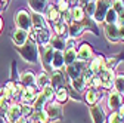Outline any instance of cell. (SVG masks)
Here are the masks:
<instances>
[{
    "mask_svg": "<svg viewBox=\"0 0 124 123\" xmlns=\"http://www.w3.org/2000/svg\"><path fill=\"white\" fill-rule=\"evenodd\" d=\"M16 52H19V55L22 56L24 61H27L28 64H39L40 62V53H39V44L33 40H27L25 44L22 46H16Z\"/></svg>",
    "mask_w": 124,
    "mask_h": 123,
    "instance_id": "6da1fadb",
    "label": "cell"
},
{
    "mask_svg": "<svg viewBox=\"0 0 124 123\" xmlns=\"http://www.w3.org/2000/svg\"><path fill=\"white\" fill-rule=\"evenodd\" d=\"M53 46L49 43H46V44H41L39 46V53H40V64L43 65L44 71H53L52 68V58H53Z\"/></svg>",
    "mask_w": 124,
    "mask_h": 123,
    "instance_id": "7a4b0ae2",
    "label": "cell"
},
{
    "mask_svg": "<svg viewBox=\"0 0 124 123\" xmlns=\"http://www.w3.org/2000/svg\"><path fill=\"white\" fill-rule=\"evenodd\" d=\"M87 64H89V62H83V61H78V59H77L75 62L65 65L64 73H65V76H67L70 80H74V79L80 77V76L83 74V71L87 68Z\"/></svg>",
    "mask_w": 124,
    "mask_h": 123,
    "instance_id": "3957f363",
    "label": "cell"
},
{
    "mask_svg": "<svg viewBox=\"0 0 124 123\" xmlns=\"http://www.w3.org/2000/svg\"><path fill=\"white\" fill-rule=\"evenodd\" d=\"M15 25L16 28H21L24 31H31L33 30V24H31V17H30V12L21 9V10H16L15 13Z\"/></svg>",
    "mask_w": 124,
    "mask_h": 123,
    "instance_id": "277c9868",
    "label": "cell"
},
{
    "mask_svg": "<svg viewBox=\"0 0 124 123\" xmlns=\"http://www.w3.org/2000/svg\"><path fill=\"white\" fill-rule=\"evenodd\" d=\"M111 2L112 0H96V9H95V15H93L95 22H98V24L103 22L108 9L111 8Z\"/></svg>",
    "mask_w": 124,
    "mask_h": 123,
    "instance_id": "5b68a950",
    "label": "cell"
},
{
    "mask_svg": "<svg viewBox=\"0 0 124 123\" xmlns=\"http://www.w3.org/2000/svg\"><path fill=\"white\" fill-rule=\"evenodd\" d=\"M44 110H46V113H47V116H49V123L50 122H58V120L62 119V105L59 102H56L55 99L46 104Z\"/></svg>",
    "mask_w": 124,
    "mask_h": 123,
    "instance_id": "8992f818",
    "label": "cell"
},
{
    "mask_svg": "<svg viewBox=\"0 0 124 123\" xmlns=\"http://www.w3.org/2000/svg\"><path fill=\"white\" fill-rule=\"evenodd\" d=\"M37 95H39V88L36 85H33V86H24V90H22V95H21L19 102L21 104H30V105H33V102L36 101Z\"/></svg>",
    "mask_w": 124,
    "mask_h": 123,
    "instance_id": "52a82bcc",
    "label": "cell"
},
{
    "mask_svg": "<svg viewBox=\"0 0 124 123\" xmlns=\"http://www.w3.org/2000/svg\"><path fill=\"white\" fill-rule=\"evenodd\" d=\"M89 70H90L93 74H96V76H99L101 73H103V71L106 70V65H105V56H102V55L93 56V58L89 61Z\"/></svg>",
    "mask_w": 124,
    "mask_h": 123,
    "instance_id": "ba28073f",
    "label": "cell"
},
{
    "mask_svg": "<svg viewBox=\"0 0 124 123\" xmlns=\"http://www.w3.org/2000/svg\"><path fill=\"white\" fill-rule=\"evenodd\" d=\"M101 77V88L105 90H111L114 88V79H115V73L114 70H105L103 73L99 74Z\"/></svg>",
    "mask_w": 124,
    "mask_h": 123,
    "instance_id": "9c48e42d",
    "label": "cell"
},
{
    "mask_svg": "<svg viewBox=\"0 0 124 123\" xmlns=\"http://www.w3.org/2000/svg\"><path fill=\"white\" fill-rule=\"evenodd\" d=\"M77 49V59L83 61V62H89V61L93 58V48L89 43H81L80 48H75Z\"/></svg>",
    "mask_w": 124,
    "mask_h": 123,
    "instance_id": "30bf717a",
    "label": "cell"
},
{
    "mask_svg": "<svg viewBox=\"0 0 124 123\" xmlns=\"http://www.w3.org/2000/svg\"><path fill=\"white\" fill-rule=\"evenodd\" d=\"M21 117V104L18 102H12L9 105V108L5 114V120L6 123H15L18 119Z\"/></svg>",
    "mask_w": 124,
    "mask_h": 123,
    "instance_id": "8fae6325",
    "label": "cell"
},
{
    "mask_svg": "<svg viewBox=\"0 0 124 123\" xmlns=\"http://www.w3.org/2000/svg\"><path fill=\"white\" fill-rule=\"evenodd\" d=\"M106 102H108V108H109L111 111H117L120 108V105L123 104V97L118 94L115 89H111L109 94H108Z\"/></svg>",
    "mask_w": 124,
    "mask_h": 123,
    "instance_id": "7c38bea8",
    "label": "cell"
},
{
    "mask_svg": "<svg viewBox=\"0 0 124 123\" xmlns=\"http://www.w3.org/2000/svg\"><path fill=\"white\" fill-rule=\"evenodd\" d=\"M67 76L62 70H53L52 71V77H50V85L58 89V88H67Z\"/></svg>",
    "mask_w": 124,
    "mask_h": 123,
    "instance_id": "4fadbf2b",
    "label": "cell"
},
{
    "mask_svg": "<svg viewBox=\"0 0 124 123\" xmlns=\"http://www.w3.org/2000/svg\"><path fill=\"white\" fill-rule=\"evenodd\" d=\"M31 17V24H33V30H40V28H49V24H47V19L43 13H37V12H31L30 13Z\"/></svg>",
    "mask_w": 124,
    "mask_h": 123,
    "instance_id": "5bb4252c",
    "label": "cell"
},
{
    "mask_svg": "<svg viewBox=\"0 0 124 123\" xmlns=\"http://www.w3.org/2000/svg\"><path fill=\"white\" fill-rule=\"evenodd\" d=\"M90 116L93 119V123H105V120H106L105 110L102 108L99 104L90 105Z\"/></svg>",
    "mask_w": 124,
    "mask_h": 123,
    "instance_id": "9a60e30c",
    "label": "cell"
},
{
    "mask_svg": "<svg viewBox=\"0 0 124 123\" xmlns=\"http://www.w3.org/2000/svg\"><path fill=\"white\" fill-rule=\"evenodd\" d=\"M103 31H105V36H106V39L109 40V42H112V43L120 42L118 24H105L103 25Z\"/></svg>",
    "mask_w": 124,
    "mask_h": 123,
    "instance_id": "2e32d148",
    "label": "cell"
},
{
    "mask_svg": "<svg viewBox=\"0 0 124 123\" xmlns=\"http://www.w3.org/2000/svg\"><path fill=\"white\" fill-rule=\"evenodd\" d=\"M34 31V36H36V43L39 46L41 44H46L50 42V30L49 28H40V30H33Z\"/></svg>",
    "mask_w": 124,
    "mask_h": 123,
    "instance_id": "e0dca14e",
    "label": "cell"
},
{
    "mask_svg": "<svg viewBox=\"0 0 124 123\" xmlns=\"http://www.w3.org/2000/svg\"><path fill=\"white\" fill-rule=\"evenodd\" d=\"M101 97H102V95H101L99 89L89 88V89L86 90V94H84V101H86L89 105H95V104H98V102H99Z\"/></svg>",
    "mask_w": 124,
    "mask_h": 123,
    "instance_id": "ac0fdd59",
    "label": "cell"
},
{
    "mask_svg": "<svg viewBox=\"0 0 124 123\" xmlns=\"http://www.w3.org/2000/svg\"><path fill=\"white\" fill-rule=\"evenodd\" d=\"M28 40V31H24L21 28H16L15 31L12 33V42L15 46H22L25 44Z\"/></svg>",
    "mask_w": 124,
    "mask_h": 123,
    "instance_id": "d6986e66",
    "label": "cell"
},
{
    "mask_svg": "<svg viewBox=\"0 0 124 123\" xmlns=\"http://www.w3.org/2000/svg\"><path fill=\"white\" fill-rule=\"evenodd\" d=\"M84 24H81V22H71V24H68V36L70 37H74V39H78L80 36H81V33L84 31Z\"/></svg>",
    "mask_w": 124,
    "mask_h": 123,
    "instance_id": "ffe728a7",
    "label": "cell"
},
{
    "mask_svg": "<svg viewBox=\"0 0 124 123\" xmlns=\"http://www.w3.org/2000/svg\"><path fill=\"white\" fill-rule=\"evenodd\" d=\"M19 83L22 86H33V85H36V74L31 70H25L24 73L19 74Z\"/></svg>",
    "mask_w": 124,
    "mask_h": 123,
    "instance_id": "44dd1931",
    "label": "cell"
},
{
    "mask_svg": "<svg viewBox=\"0 0 124 123\" xmlns=\"http://www.w3.org/2000/svg\"><path fill=\"white\" fill-rule=\"evenodd\" d=\"M28 6L31 8L33 12L43 13L46 10V8L49 6V0H28Z\"/></svg>",
    "mask_w": 124,
    "mask_h": 123,
    "instance_id": "7402d4cb",
    "label": "cell"
},
{
    "mask_svg": "<svg viewBox=\"0 0 124 123\" xmlns=\"http://www.w3.org/2000/svg\"><path fill=\"white\" fill-rule=\"evenodd\" d=\"M65 67L64 62V51H55L52 58V68L53 70H62Z\"/></svg>",
    "mask_w": 124,
    "mask_h": 123,
    "instance_id": "603a6c76",
    "label": "cell"
},
{
    "mask_svg": "<svg viewBox=\"0 0 124 123\" xmlns=\"http://www.w3.org/2000/svg\"><path fill=\"white\" fill-rule=\"evenodd\" d=\"M46 19L47 21H50V22H56V21H61V12L58 10V8L56 6H53V5H49L47 8H46Z\"/></svg>",
    "mask_w": 124,
    "mask_h": 123,
    "instance_id": "cb8c5ba5",
    "label": "cell"
},
{
    "mask_svg": "<svg viewBox=\"0 0 124 123\" xmlns=\"http://www.w3.org/2000/svg\"><path fill=\"white\" fill-rule=\"evenodd\" d=\"M30 120H31V123H49V116H47V113H46V110L43 108V110L34 111L33 114H31Z\"/></svg>",
    "mask_w": 124,
    "mask_h": 123,
    "instance_id": "d4e9b609",
    "label": "cell"
},
{
    "mask_svg": "<svg viewBox=\"0 0 124 123\" xmlns=\"http://www.w3.org/2000/svg\"><path fill=\"white\" fill-rule=\"evenodd\" d=\"M47 85H50V77H49V74L46 71H41L40 74L36 76V86L39 89H43L44 86H47Z\"/></svg>",
    "mask_w": 124,
    "mask_h": 123,
    "instance_id": "484cf974",
    "label": "cell"
},
{
    "mask_svg": "<svg viewBox=\"0 0 124 123\" xmlns=\"http://www.w3.org/2000/svg\"><path fill=\"white\" fill-rule=\"evenodd\" d=\"M70 94H68V88H58L55 89V101L59 104H64L67 102Z\"/></svg>",
    "mask_w": 124,
    "mask_h": 123,
    "instance_id": "4316f807",
    "label": "cell"
},
{
    "mask_svg": "<svg viewBox=\"0 0 124 123\" xmlns=\"http://www.w3.org/2000/svg\"><path fill=\"white\" fill-rule=\"evenodd\" d=\"M50 44L53 46L55 51H65V37L62 36H52Z\"/></svg>",
    "mask_w": 124,
    "mask_h": 123,
    "instance_id": "83f0119b",
    "label": "cell"
},
{
    "mask_svg": "<svg viewBox=\"0 0 124 123\" xmlns=\"http://www.w3.org/2000/svg\"><path fill=\"white\" fill-rule=\"evenodd\" d=\"M71 17H72V21L74 22H81L83 18H84V9H83V6H78V5L72 6V9H71Z\"/></svg>",
    "mask_w": 124,
    "mask_h": 123,
    "instance_id": "f1b7e54d",
    "label": "cell"
},
{
    "mask_svg": "<svg viewBox=\"0 0 124 123\" xmlns=\"http://www.w3.org/2000/svg\"><path fill=\"white\" fill-rule=\"evenodd\" d=\"M77 61V49L75 48H71V49H65L64 51V62L65 65L68 64H72Z\"/></svg>",
    "mask_w": 124,
    "mask_h": 123,
    "instance_id": "f546056e",
    "label": "cell"
},
{
    "mask_svg": "<svg viewBox=\"0 0 124 123\" xmlns=\"http://www.w3.org/2000/svg\"><path fill=\"white\" fill-rule=\"evenodd\" d=\"M114 89L121 97H124V74H115L114 79Z\"/></svg>",
    "mask_w": 124,
    "mask_h": 123,
    "instance_id": "4dcf8cb0",
    "label": "cell"
},
{
    "mask_svg": "<svg viewBox=\"0 0 124 123\" xmlns=\"http://www.w3.org/2000/svg\"><path fill=\"white\" fill-rule=\"evenodd\" d=\"M53 31H55L56 36L65 37V34L68 33V25L64 24L62 21H56V22H53Z\"/></svg>",
    "mask_w": 124,
    "mask_h": 123,
    "instance_id": "1f68e13d",
    "label": "cell"
},
{
    "mask_svg": "<svg viewBox=\"0 0 124 123\" xmlns=\"http://www.w3.org/2000/svg\"><path fill=\"white\" fill-rule=\"evenodd\" d=\"M46 104H47V99L44 98V95L41 94V92H39V95H37L36 101L33 102V108H34V111H37V110H43L44 107H46Z\"/></svg>",
    "mask_w": 124,
    "mask_h": 123,
    "instance_id": "d6a6232c",
    "label": "cell"
},
{
    "mask_svg": "<svg viewBox=\"0 0 124 123\" xmlns=\"http://www.w3.org/2000/svg\"><path fill=\"white\" fill-rule=\"evenodd\" d=\"M70 83H71V88L74 89V90H77V92H81L87 85H86V82H84V79H83V76H80V77H77V79H74V80H70Z\"/></svg>",
    "mask_w": 124,
    "mask_h": 123,
    "instance_id": "836d02e7",
    "label": "cell"
},
{
    "mask_svg": "<svg viewBox=\"0 0 124 123\" xmlns=\"http://www.w3.org/2000/svg\"><path fill=\"white\" fill-rule=\"evenodd\" d=\"M117 19H118V13L112 8H109V9H108V12H106V15H105L103 22L105 24H117Z\"/></svg>",
    "mask_w": 124,
    "mask_h": 123,
    "instance_id": "e575fe53",
    "label": "cell"
},
{
    "mask_svg": "<svg viewBox=\"0 0 124 123\" xmlns=\"http://www.w3.org/2000/svg\"><path fill=\"white\" fill-rule=\"evenodd\" d=\"M41 94L44 95L46 99H47V102H50V101L55 99V88L52 85H47V86H44L41 89Z\"/></svg>",
    "mask_w": 124,
    "mask_h": 123,
    "instance_id": "d590c367",
    "label": "cell"
},
{
    "mask_svg": "<svg viewBox=\"0 0 124 123\" xmlns=\"http://www.w3.org/2000/svg\"><path fill=\"white\" fill-rule=\"evenodd\" d=\"M33 113H34L33 105H30V104H21V116H22V117L30 119Z\"/></svg>",
    "mask_w": 124,
    "mask_h": 123,
    "instance_id": "8d00e7d4",
    "label": "cell"
},
{
    "mask_svg": "<svg viewBox=\"0 0 124 123\" xmlns=\"http://www.w3.org/2000/svg\"><path fill=\"white\" fill-rule=\"evenodd\" d=\"M108 123H124V117L120 116L118 111H111V114L106 117Z\"/></svg>",
    "mask_w": 124,
    "mask_h": 123,
    "instance_id": "74e56055",
    "label": "cell"
},
{
    "mask_svg": "<svg viewBox=\"0 0 124 123\" xmlns=\"http://www.w3.org/2000/svg\"><path fill=\"white\" fill-rule=\"evenodd\" d=\"M83 9H84V13H87L90 18H93V15H95V9H96V2H87L83 6Z\"/></svg>",
    "mask_w": 124,
    "mask_h": 123,
    "instance_id": "f35d334b",
    "label": "cell"
},
{
    "mask_svg": "<svg viewBox=\"0 0 124 123\" xmlns=\"http://www.w3.org/2000/svg\"><path fill=\"white\" fill-rule=\"evenodd\" d=\"M118 64V59L115 56H109V58H105V65H106V70H115Z\"/></svg>",
    "mask_w": 124,
    "mask_h": 123,
    "instance_id": "ab89813d",
    "label": "cell"
},
{
    "mask_svg": "<svg viewBox=\"0 0 124 123\" xmlns=\"http://www.w3.org/2000/svg\"><path fill=\"white\" fill-rule=\"evenodd\" d=\"M111 8H112L117 13L123 12V10H124V0H112V2H111Z\"/></svg>",
    "mask_w": 124,
    "mask_h": 123,
    "instance_id": "60d3db41",
    "label": "cell"
},
{
    "mask_svg": "<svg viewBox=\"0 0 124 123\" xmlns=\"http://www.w3.org/2000/svg\"><path fill=\"white\" fill-rule=\"evenodd\" d=\"M61 21L64 22V24H71L72 22V17H71V9H67L65 12H62V15H61Z\"/></svg>",
    "mask_w": 124,
    "mask_h": 123,
    "instance_id": "b9f144b4",
    "label": "cell"
},
{
    "mask_svg": "<svg viewBox=\"0 0 124 123\" xmlns=\"http://www.w3.org/2000/svg\"><path fill=\"white\" fill-rule=\"evenodd\" d=\"M89 86L90 88H95V89H101V77H99V76H96V74L93 76L90 83H89Z\"/></svg>",
    "mask_w": 124,
    "mask_h": 123,
    "instance_id": "7bdbcfd3",
    "label": "cell"
},
{
    "mask_svg": "<svg viewBox=\"0 0 124 123\" xmlns=\"http://www.w3.org/2000/svg\"><path fill=\"white\" fill-rule=\"evenodd\" d=\"M56 8H58V10L62 13V12H65L67 9H70V6H68V3H67V0H58L56 2Z\"/></svg>",
    "mask_w": 124,
    "mask_h": 123,
    "instance_id": "ee69618b",
    "label": "cell"
},
{
    "mask_svg": "<svg viewBox=\"0 0 124 123\" xmlns=\"http://www.w3.org/2000/svg\"><path fill=\"white\" fill-rule=\"evenodd\" d=\"M75 43H77V39L67 36V37H65V49H71V48H75Z\"/></svg>",
    "mask_w": 124,
    "mask_h": 123,
    "instance_id": "f6af8a7d",
    "label": "cell"
},
{
    "mask_svg": "<svg viewBox=\"0 0 124 123\" xmlns=\"http://www.w3.org/2000/svg\"><path fill=\"white\" fill-rule=\"evenodd\" d=\"M118 36L120 42H124V25H118Z\"/></svg>",
    "mask_w": 124,
    "mask_h": 123,
    "instance_id": "bcb514c9",
    "label": "cell"
},
{
    "mask_svg": "<svg viewBox=\"0 0 124 123\" xmlns=\"http://www.w3.org/2000/svg\"><path fill=\"white\" fill-rule=\"evenodd\" d=\"M68 94H71L74 99H78V101L81 99V98H80V95H78V92H77V90H74V89H71V90H68Z\"/></svg>",
    "mask_w": 124,
    "mask_h": 123,
    "instance_id": "7dc6e473",
    "label": "cell"
},
{
    "mask_svg": "<svg viewBox=\"0 0 124 123\" xmlns=\"http://www.w3.org/2000/svg\"><path fill=\"white\" fill-rule=\"evenodd\" d=\"M117 111L120 113V116H121V117H124V104H121V105H120V108H118Z\"/></svg>",
    "mask_w": 124,
    "mask_h": 123,
    "instance_id": "c3c4849f",
    "label": "cell"
},
{
    "mask_svg": "<svg viewBox=\"0 0 124 123\" xmlns=\"http://www.w3.org/2000/svg\"><path fill=\"white\" fill-rule=\"evenodd\" d=\"M67 3H68V6H75L77 0H67Z\"/></svg>",
    "mask_w": 124,
    "mask_h": 123,
    "instance_id": "681fc988",
    "label": "cell"
},
{
    "mask_svg": "<svg viewBox=\"0 0 124 123\" xmlns=\"http://www.w3.org/2000/svg\"><path fill=\"white\" fill-rule=\"evenodd\" d=\"M2 28H3V21H2V17H0V33H2Z\"/></svg>",
    "mask_w": 124,
    "mask_h": 123,
    "instance_id": "f907efd6",
    "label": "cell"
},
{
    "mask_svg": "<svg viewBox=\"0 0 124 123\" xmlns=\"http://www.w3.org/2000/svg\"><path fill=\"white\" fill-rule=\"evenodd\" d=\"M0 123H6V120H5V117H3V116H0Z\"/></svg>",
    "mask_w": 124,
    "mask_h": 123,
    "instance_id": "816d5d0a",
    "label": "cell"
},
{
    "mask_svg": "<svg viewBox=\"0 0 124 123\" xmlns=\"http://www.w3.org/2000/svg\"><path fill=\"white\" fill-rule=\"evenodd\" d=\"M0 2H2V3H8V2H9V0H0Z\"/></svg>",
    "mask_w": 124,
    "mask_h": 123,
    "instance_id": "f5cc1de1",
    "label": "cell"
},
{
    "mask_svg": "<svg viewBox=\"0 0 124 123\" xmlns=\"http://www.w3.org/2000/svg\"><path fill=\"white\" fill-rule=\"evenodd\" d=\"M86 2H96V0H86Z\"/></svg>",
    "mask_w": 124,
    "mask_h": 123,
    "instance_id": "db71d44e",
    "label": "cell"
},
{
    "mask_svg": "<svg viewBox=\"0 0 124 123\" xmlns=\"http://www.w3.org/2000/svg\"><path fill=\"white\" fill-rule=\"evenodd\" d=\"M0 9H2V2H0Z\"/></svg>",
    "mask_w": 124,
    "mask_h": 123,
    "instance_id": "11a10c76",
    "label": "cell"
}]
</instances>
